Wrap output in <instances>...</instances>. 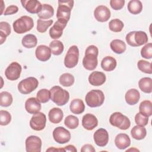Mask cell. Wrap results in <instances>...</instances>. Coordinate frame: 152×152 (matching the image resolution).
<instances>
[{"label":"cell","mask_w":152,"mask_h":152,"mask_svg":"<svg viewBox=\"0 0 152 152\" xmlns=\"http://www.w3.org/2000/svg\"><path fill=\"white\" fill-rule=\"evenodd\" d=\"M98 125L97 118L91 113H87L82 119V125L87 130L90 131L95 128Z\"/></svg>","instance_id":"44dd1931"},{"label":"cell","mask_w":152,"mask_h":152,"mask_svg":"<svg viewBox=\"0 0 152 152\" xmlns=\"http://www.w3.org/2000/svg\"><path fill=\"white\" fill-rule=\"evenodd\" d=\"M85 100L89 107H99L103 103L104 95L103 92L100 90H91L87 93Z\"/></svg>","instance_id":"8992f818"},{"label":"cell","mask_w":152,"mask_h":152,"mask_svg":"<svg viewBox=\"0 0 152 152\" xmlns=\"http://www.w3.org/2000/svg\"><path fill=\"white\" fill-rule=\"evenodd\" d=\"M36 96L37 99L40 103H45L48 102L50 98V91L46 88L41 89L38 91Z\"/></svg>","instance_id":"f35d334b"},{"label":"cell","mask_w":152,"mask_h":152,"mask_svg":"<svg viewBox=\"0 0 152 152\" xmlns=\"http://www.w3.org/2000/svg\"><path fill=\"white\" fill-rule=\"evenodd\" d=\"M81 151L82 152H86V151H88V152H95L96 150L95 148L93 147V146L91 144H85L84 145L81 149Z\"/></svg>","instance_id":"c3c4849f"},{"label":"cell","mask_w":152,"mask_h":152,"mask_svg":"<svg viewBox=\"0 0 152 152\" xmlns=\"http://www.w3.org/2000/svg\"><path fill=\"white\" fill-rule=\"evenodd\" d=\"M124 24L123 22L118 18L112 20L109 23V29L113 32L121 31L124 28Z\"/></svg>","instance_id":"74e56055"},{"label":"cell","mask_w":152,"mask_h":152,"mask_svg":"<svg viewBox=\"0 0 152 152\" xmlns=\"http://www.w3.org/2000/svg\"><path fill=\"white\" fill-rule=\"evenodd\" d=\"M34 26L33 20L27 15L21 16L16 20L12 24L14 31L18 34H23L31 30Z\"/></svg>","instance_id":"277c9868"},{"label":"cell","mask_w":152,"mask_h":152,"mask_svg":"<svg viewBox=\"0 0 152 152\" xmlns=\"http://www.w3.org/2000/svg\"><path fill=\"white\" fill-rule=\"evenodd\" d=\"M25 109L30 114H35L41 109V104L36 97L28 98L25 102Z\"/></svg>","instance_id":"ac0fdd59"},{"label":"cell","mask_w":152,"mask_h":152,"mask_svg":"<svg viewBox=\"0 0 152 152\" xmlns=\"http://www.w3.org/2000/svg\"><path fill=\"white\" fill-rule=\"evenodd\" d=\"M141 55L145 59H151L152 57V44L148 43L144 46L141 50Z\"/></svg>","instance_id":"b9f144b4"},{"label":"cell","mask_w":152,"mask_h":152,"mask_svg":"<svg viewBox=\"0 0 152 152\" xmlns=\"http://www.w3.org/2000/svg\"><path fill=\"white\" fill-rule=\"evenodd\" d=\"M64 116L62 110L57 107H53L49 112L48 117L49 121L53 124H59L62 120Z\"/></svg>","instance_id":"cb8c5ba5"},{"label":"cell","mask_w":152,"mask_h":152,"mask_svg":"<svg viewBox=\"0 0 152 152\" xmlns=\"http://www.w3.org/2000/svg\"><path fill=\"white\" fill-rule=\"evenodd\" d=\"M49 48L52 54H53L54 55H59L63 52L64 46L62 42L56 40L50 43Z\"/></svg>","instance_id":"836d02e7"},{"label":"cell","mask_w":152,"mask_h":152,"mask_svg":"<svg viewBox=\"0 0 152 152\" xmlns=\"http://www.w3.org/2000/svg\"><path fill=\"white\" fill-rule=\"evenodd\" d=\"M67 23L57 20L49 30V35L52 39H58L60 38L63 33V30L65 28Z\"/></svg>","instance_id":"e0dca14e"},{"label":"cell","mask_w":152,"mask_h":152,"mask_svg":"<svg viewBox=\"0 0 152 152\" xmlns=\"http://www.w3.org/2000/svg\"><path fill=\"white\" fill-rule=\"evenodd\" d=\"M99 49L94 45L88 46L85 51V56L83 59L84 68L89 71L94 70L97 65V56Z\"/></svg>","instance_id":"6da1fadb"},{"label":"cell","mask_w":152,"mask_h":152,"mask_svg":"<svg viewBox=\"0 0 152 152\" xmlns=\"http://www.w3.org/2000/svg\"><path fill=\"white\" fill-rule=\"evenodd\" d=\"M128 10L130 13L136 15L140 14L142 10V5L139 0H131L128 4Z\"/></svg>","instance_id":"d6a6232c"},{"label":"cell","mask_w":152,"mask_h":152,"mask_svg":"<svg viewBox=\"0 0 152 152\" xmlns=\"http://www.w3.org/2000/svg\"><path fill=\"white\" fill-rule=\"evenodd\" d=\"M36 58L42 62L47 61L51 57V50L49 47L46 45H39L35 50Z\"/></svg>","instance_id":"d6986e66"},{"label":"cell","mask_w":152,"mask_h":152,"mask_svg":"<svg viewBox=\"0 0 152 152\" xmlns=\"http://www.w3.org/2000/svg\"><path fill=\"white\" fill-rule=\"evenodd\" d=\"M11 121V114L7 110H0V124L1 125H7Z\"/></svg>","instance_id":"7bdbcfd3"},{"label":"cell","mask_w":152,"mask_h":152,"mask_svg":"<svg viewBox=\"0 0 152 152\" xmlns=\"http://www.w3.org/2000/svg\"><path fill=\"white\" fill-rule=\"evenodd\" d=\"M138 86L140 90L145 93L152 92V79L150 77H144L138 81Z\"/></svg>","instance_id":"f1b7e54d"},{"label":"cell","mask_w":152,"mask_h":152,"mask_svg":"<svg viewBox=\"0 0 152 152\" xmlns=\"http://www.w3.org/2000/svg\"><path fill=\"white\" fill-rule=\"evenodd\" d=\"M140 93L135 88L129 89L126 91L125 96V101L129 105H134L137 104L140 100Z\"/></svg>","instance_id":"603a6c76"},{"label":"cell","mask_w":152,"mask_h":152,"mask_svg":"<svg viewBox=\"0 0 152 152\" xmlns=\"http://www.w3.org/2000/svg\"><path fill=\"white\" fill-rule=\"evenodd\" d=\"M131 134L133 138L137 140H141L145 137L147 135V131L144 126L136 125L132 128Z\"/></svg>","instance_id":"4dcf8cb0"},{"label":"cell","mask_w":152,"mask_h":152,"mask_svg":"<svg viewBox=\"0 0 152 152\" xmlns=\"http://www.w3.org/2000/svg\"><path fill=\"white\" fill-rule=\"evenodd\" d=\"M65 151H72V152H77V148L75 147V146H74L73 145H68L66 147H65L64 148Z\"/></svg>","instance_id":"681fc988"},{"label":"cell","mask_w":152,"mask_h":152,"mask_svg":"<svg viewBox=\"0 0 152 152\" xmlns=\"http://www.w3.org/2000/svg\"><path fill=\"white\" fill-rule=\"evenodd\" d=\"M125 39L127 43L132 47L141 46L148 41L146 33L142 31H131L126 34Z\"/></svg>","instance_id":"5b68a950"},{"label":"cell","mask_w":152,"mask_h":152,"mask_svg":"<svg viewBox=\"0 0 152 152\" xmlns=\"http://www.w3.org/2000/svg\"><path fill=\"white\" fill-rule=\"evenodd\" d=\"M42 144V140L39 137L30 135L26 140V150L27 152H40Z\"/></svg>","instance_id":"4fadbf2b"},{"label":"cell","mask_w":152,"mask_h":152,"mask_svg":"<svg viewBox=\"0 0 152 152\" xmlns=\"http://www.w3.org/2000/svg\"><path fill=\"white\" fill-rule=\"evenodd\" d=\"M140 113L145 116L149 117L152 115V103L150 100H144L139 106Z\"/></svg>","instance_id":"1f68e13d"},{"label":"cell","mask_w":152,"mask_h":152,"mask_svg":"<svg viewBox=\"0 0 152 152\" xmlns=\"http://www.w3.org/2000/svg\"><path fill=\"white\" fill-rule=\"evenodd\" d=\"M39 81L37 78L30 77L21 80L18 85V91L23 94H27L34 91L38 86Z\"/></svg>","instance_id":"ba28073f"},{"label":"cell","mask_w":152,"mask_h":152,"mask_svg":"<svg viewBox=\"0 0 152 152\" xmlns=\"http://www.w3.org/2000/svg\"><path fill=\"white\" fill-rule=\"evenodd\" d=\"M73 6V0L58 1V7L56 12V17L58 20L68 23L70 19L71 12Z\"/></svg>","instance_id":"7a4b0ae2"},{"label":"cell","mask_w":152,"mask_h":152,"mask_svg":"<svg viewBox=\"0 0 152 152\" xmlns=\"http://www.w3.org/2000/svg\"><path fill=\"white\" fill-rule=\"evenodd\" d=\"M111 49L117 54L124 53L126 48V44L124 41L120 39H114L110 43Z\"/></svg>","instance_id":"4316f807"},{"label":"cell","mask_w":152,"mask_h":152,"mask_svg":"<svg viewBox=\"0 0 152 152\" xmlns=\"http://www.w3.org/2000/svg\"><path fill=\"white\" fill-rule=\"evenodd\" d=\"M53 137L55 141L59 144H65L69 141L71 134L68 130L62 126H58L53 131Z\"/></svg>","instance_id":"8fae6325"},{"label":"cell","mask_w":152,"mask_h":152,"mask_svg":"<svg viewBox=\"0 0 152 152\" xmlns=\"http://www.w3.org/2000/svg\"><path fill=\"white\" fill-rule=\"evenodd\" d=\"M138 68L142 72L151 74L152 73L151 64L145 60H140L137 62Z\"/></svg>","instance_id":"60d3db41"},{"label":"cell","mask_w":152,"mask_h":152,"mask_svg":"<svg viewBox=\"0 0 152 152\" xmlns=\"http://www.w3.org/2000/svg\"><path fill=\"white\" fill-rule=\"evenodd\" d=\"M13 101L12 96L11 93L7 91L0 93V105L3 107L10 106Z\"/></svg>","instance_id":"d590c367"},{"label":"cell","mask_w":152,"mask_h":152,"mask_svg":"<svg viewBox=\"0 0 152 152\" xmlns=\"http://www.w3.org/2000/svg\"><path fill=\"white\" fill-rule=\"evenodd\" d=\"M135 150V151H139V150H137V149H136V148H131V149H129V150H126V151H130V150Z\"/></svg>","instance_id":"f907efd6"},{"label":"cell","mask_w":152,"mask_h":152,"mask_svg":"<svg viewBox=\"0 0 152 152\" xmlns=\"http://www.w3.org/2000/svg\"><path fill=\"white\" fill-rule=\"evenodd\" d=\"M18 8L17 6L16 5H10L9 7H8L6 9V10L5 11L4 14L5 15H11V14H15L18 12Z\"/></svg>","instance_id":"7dc6e473"},{"label":"cell","mask_w":152,"mask_h":152,"mask_svg":"<svg viewBox=\"0 0 152 152\" xmlns=\"http://www.w3.org/2000/svg\"><path fill=\"white\" fill-rule=\"evenodd\" d=\"M46 117L42 112L35 113L31 117L30 121V127L35 131L43 130L46 126Z\"/></svg>","instance_id":"30bf717a"},{"label":"cell","mask_w":152,"mask_h":152,"mask_svg":"<svg viewBox=\"0 0 152 152\" xmlns=\"http://www.w3.org/2000/svg\"><path fill=\"white\" fill-rule=\"evenodd\" d=\"M79 50L76 45L71 46L67 51L64 59V65L68 68L75 67L78 62Z\"/></svg>","instance_id":"9c48e42d"},{"label":"cell","mask_w":152,"mask_h":152,"mask_svg":"<svg viewBox=\"0 0 152 152\" xmlns=\"http://www.w3.org/2000/svg\"><path fill=\"white\" fill-rule=\"evenodd\" d=\"M64 124L68 128L74 129L78 127L79 124V120L75 116L68 115L65 118Z\"/></svg>","instance_id":"8d00e7d4"},{"label":"cell","mask_w":152,"mask_h":152,"mask_svg":"<svg viewBox=\"0 0 152 152\" xmlns=\"http://www.w3.org/2000/svg\"><path fill=\"white\" fill-rule=\"evenodd\" d=\"M11 33L10 25L5 21H1L0 23V34L5 37L8 36Z\"/></svg>","instance_id":"f6af8a7d"},{"label":"cell","mask_w":152,"mask_h":152,"mask_svg":"<svg viewBox=\"0 0 152 152\" xmlns=\"http://www.w3.org/2000/svg\"><path fill=\"white\" fill-rule=\"evenodd\" d=\"M21 3L26 11L31 14H38L42 8L41 3L37 0H23Z\"/></svg>","instance_id":"2e32d148"},{"label":"cell","mask_w":152,"mask_h":152,"mask_svg":"<svg viewBox=\"0 0 152 152\" xmlns=\"http://www.w3.org/2000/svg\"><path fill=\"white\" fill-rule=\"evenodd\" d=\"M22 45L28 49L34 48L37 43V39L35 35L32 34H26L23 37L21 40Z\"/></svg>","instance_id":"f546056e"},{"label":"cell","mask_w":152,"mask_h":152,"mask_svg":"<svg viewBox=\"0 0 152 152\" xmlns=\"http://www.w3.org/2000/svg\"><path fill=\"white\" fill-rule=\"evenodd\" d=\"M54 14L53 8L49 4H45L42 5L41 11L37 14V16L40 19H49L51 18Z\"/></svg>","instance_id":"83f0119b"},{"label":"cell","mask_w":152,"mask_h":152,"mask_svg":"<svg viewBox=\"0 0 152 152\" xmlns=\"http://www.w3.org/2000/svg\"><path fill=\"white\" fill-rule=\"evenodd\" d=\"M95 19L99 22H106L110 17V10L104 5L97 7L94 11Z\"/></svg>","instance_id":"9a60e30c"},{"label":"cell","mask_w":152,"mask_h":152,"mask_svg":"<svg viewBox=\"0 0 152 152\" xmlns=\"http://www.w3.org/2000/svg\"><path fill=\"white\" fill-rule=\"evenodd\" d=\"M51 100L58 106H64L69 100V94L68 91L58 86L52 87L50 89Z\"/></svg>","instance_id":"3957f363"},{"label":"cell","mask_w":152,"mask_h":152,"mask_svg":"<svg viewBox=\"0 0 152 152\" xmlns=\"http://www.w3.org/2000/svg\"><path fill=\"white\" fill-rule=\"evenodd\" d=\"M93 138L96 145L99 147H104L108 143L109 134L105 129L101 128L94 133Z\"/></svg>","instance_id":"5bb4252c"},{"label":"cell","mask_w":152,"mask_h":152,"mask_svg":"<svg viewBox=\"0 0 152 152\" xmlns=\"http://www.w3.org/2000/svg\"><path fill=\"white\" fill-rule=\"evenodd\" d=\"M105 74L100 71H93L88 77L89 83L93 86H100L106 81Z\"/></svg>","instance_id":"ffe728a7"},{"label":"cell","mask_w":152,"mask_h":152,"mask_svg":"<svg viewBox=\"0 0 152 152\" xmlns=\"http://www.w3.org/2000/svg\"><path fill=\"white\" fill-rule=\"evenodd\" d=\"M69 109L72 113L79 115L84 111L85 105L82 100L80 99H75L71 101L69 105Z\"/></svg>","instance_id":"484cf974"},{"label":"cell","mask_w":152,"mask_h":152,"mask_svg":"<svg viewBox=\"0 0 152 152\" xmlns=\"http://www.w3.org/2000/svg\"><path fill=\"white\" fill-rule=\"evenodd\" d=\"M135 122L136 124L140 126H144L148 122V117L145 116L141 113H137L135 116Z\"/></svg>","instance_id":"ee69618b"},{"label":"cell","mask_w":152,"mask_h":152,"mask_svg":"<svg viewBox=\"0 0 152 152\" xmlns=\"http://www.w3.org/2000/svg\"><path fill=\"white\" fill-rule=\"evenodd\" d=\"M124 0H111L110 1V7L115 10H121L125 4Z\"/></svg>","instance_id":"bcb514c9"},{"label":"cell","mask_w":152,"mask_h":152,"mask_svg":"<svg viewBox=\"0 0 152 152\" xmlns=\"http://www.w3.org/2000/svg\"><path fill=\"white\" fill-rule=\"evenodd\" d=\"M53 20H49L44 21L42 19H38L37 21V30L40 33H45L47 29L52 24Z\"/></svg>","instance_id":"ab89813d"},{"label":"cell","mask_w":152,"mask_h":152,"mask_svg":"<svg viewBox=\"0 0 152 152\" xmlns=\"http://www.w3.org/2000/svg\"><path fill=\"white\" fill-rule=\"evenodd\" d=\"M21 66L17 62L10 64L5 71L6 78L10 81H15L20 78L21 72Z\"/></svg>","instance_id":"7c38bea8"},{"label":"cell","mask_w":152,"mask_h":152,"mask_svg":"<svg viewBox=\"0 0 152 152\" xmlns=\"http://www.w3.org/2000/svg\"><path fill=\"white\" fill-rule=\"evenodd\" d=\"M116 60L112 56H107L104 57L101 62V66L105 71H112L116 66Z\"/></svg>","instance_id":"d4e9b609"},{"label":"cell","mask_w":152,"mask_h":152,"mask_svg":"<svg viewBox=\"0 0 152 152\" xmlns=\"http://www.w3.org/2000/svg\"><path fill=\"white\" fill-rule=\"evenodd\" d=\"M115 144L119 149L124 150L130 145L131 140L127 134L121 133L116 136Z\"/></svg>","instance_id":"7402d4cb"},{"label":"cell","mask_w":152,"mask_h":152,"mask_svg":"<svg viewBox=\"0 0 152 152\" xmlns=\"http://www.w3.org/2000/svg\"><path fill=\"white\" fill-rule=\"evenodd\" d=\"M59 83L64 87H70L74 83V77L69 73H64L62 74L59 79Z\"/></svg>","instance_id":"e575fe53"},{"label":"cell","mask_w":152,"mask_h":152,"mask_svg":"<svg viewBox=\"0 0 152 152\" xmlns=\"http://www.w3.org/2000/svg\"><path fill=\"white\" fill-rule=\"evenodd\" d=\"M110 124L122 130H126L131 126V122L129 118L121 112H114L109 118Z\"/></svg>","instance_id":"52a82bcc"}]
</instances>
